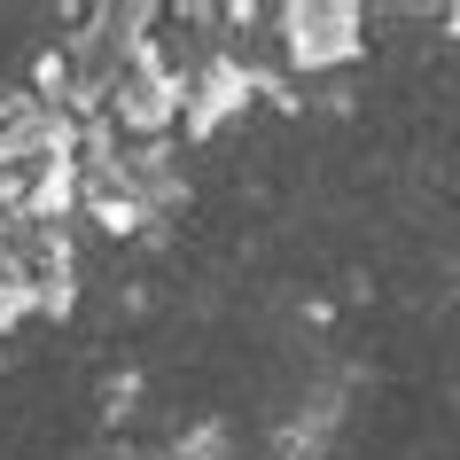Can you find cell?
Instances as JSON below:
<instances>
[{"label":"cell","instance_id":"cell-1","mask_svg":"<svg viewBox=\"0 0 460 460\" xmlns=\"http://www.w3.org/2000/svg\"><path fill=\"white\" fill-rule=\"evenodd\" d=\"M273 31H281V63L289 71H343L367 48V8H351V0H296V8H281Z\"/></svg>","mask_w":460,"mask_h":460}]
</instances>
